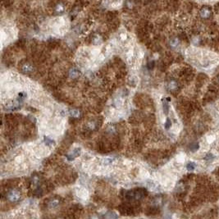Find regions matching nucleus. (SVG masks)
<instances>
[{
    "label": "nucleus",
    "mask_w": 219,
    "mask_h": 219,
    "mask_svg": "<svg viewBox=\"0 0 219 219\" xmlns=\"http://www.w3.org/2000/svg\"><path fill=\"white\" fill-rule=\"evenodd\" d=\"M7 197L11 201H16V200H18L19 198H20V194L17 191L12 190L8 192Z\"/></svg>",
    "instance_id": "obj_1"
},
{
    "label": "nucleus",
    "mask_w": 219,
    "mask_h": 219,
    "mask_svg": "<svg viewBox=\"0 0 219 219\" xmlns=\"http://www.w3.org/2000/svg\"><path fill=\"white\" fill-rule=\"evenodd\" d=\"M80 150H81V149H80V148H77V149H75L72 152H71V153L70 154L66 155V158H68V159L69 161H71V160L75 159V158L78 157V156L80 155Z\"/></svg>",
    "instance_id": "obj_2"
},
{
    "label": "nucleus",
    "mask_w": 219,
    "mask_h": 219,
    "mask_svg": "<svg viewBox=\"0 0 219 219\" xmlns=\"http://www.w3.org/2000/svg\"><path fill=\"white\" fill-rule=\"evenodd\" d=\"M44 144H45L47 146H53V145H55V142H54V141H53L52 139H50V138L46 137V136L44 137Z\"/></svg>",
    "instance_id": "obj_3"
},
{
    "label": "nucleus",
    "mask_w": 219,
    "mask_h": 219,
    "mask_svg": "<svg viewBox=\"0 0 219 219\" xmlns=\"http://www.w3.org/2000/svg\"><path fill=\"white\" fill-rule=\"evenodd\" d=\"M168 101H167L166 99H164L163 102V112L164 113L167 115L168 114V112H169V105H168Z\"/></svg>",
    "instance_id": "obj_4"
},
{
    "label": "nucleus",
    "mask_w": 219,
    "mask_h": 219,
    "mask_svg": "<svg viewBox=\"0 0 219 219\" xmlns=\"http://www.w3.org/2000/svg\"><path fill=\"white\" fill-rule=\"evenodd\" d=\"M58 204H59V202H58V200H57V199H53V200H51L49 203H48V207L49 208H56L57 205H58Z\"/></svg>",
    "instance_id": "obj_5"
},
{
    "label": "nucleus",
    "mask_w": 219,
    "mask_h": 219,
    "mask_svg": "<svg viewBox=\"0 0 219 219\" xmlns=\"http://www.w3.org/2000/svg\"><path fill=\"white\" fill-rule=\"evenodd\" d=\"M22 70H23L24 72H30V71H32V66H31L30 64H25L22 68Z\"/></svg>",
    "instance_id": "obj_6"
},
{
    "label": "nucleus",
    "mask_w": 219,
    "mask_h": 219,
    "mask_svg": "<svg viewBox=\"0 0 219 219\" xmlns=\"http://www.w3.org/2000/svg\"><path fill=\"white\" fill-rule=\"evenodd\" d=\"M195 163H192V162H190V163H187V165H186V168H187V170H188V171H193V170L195 169Z\"/></svg>",
    "instance_id": "obj_7"
},
{
    "label": "nucleus",
    "mask_w": 219,
    "mask_h": 219,
    "mask_svg": "<svg viewBox=\"0 0 219 219\" xmlns=\"http://www.w3.org/2000/svg\"><path fill=\"white\" fill-rule=\"evenodd\" d=\"M70 115L71 116V117H79V115H80V112L78 110L72 109V110L70 111Z\"/></svg>",
    "instance_id": "obj_8"
},
{
    "label": "nucleus",
    "mask_w": 219,
    "mask_h": 219,
    "mask_svg": "<svg viewBox=\"0 0 219 219\" xmlns=\"http://www.w3.org/2000/svg\"><path fill=\"white\" fill-rule=\"evenodd\" d=\"M70 75H71V77H72V78L77 77L78 75V71L75 69H71V71H70Z\"/></svg>",
    "instance_id": "obj_9"
},
{
    "label": "nucleus",
    "mask_w": 219,
    "mask_h": 219,
    "mask_svg": "<svg viewBox=\"0 0 219 219\" xmlns=\"http://www.w3.org/2000/svg\"><path fill=\"white\" fill-rule=\"evenodd\" d=\"M26 97V93H24V92H21V93H19V95H18V100H20L21 102H22V100H23Z\"/></svg>",
    "instance_id": "obj_10"
},
{
    "label": "nucleus",
    "mask_w": 219,
    "mask_h": 219,
    "mask_svg": "<svg viewBox=\"0 0 219 219\" xmlns=\"http://www.w3.org/2000/svg\"><path fill=\"white\" fill-rule=\"evenodd\" d=\"M172 126V122L170 121V119H167L166 122H165V128L166 129H169Z\"/></svg>",
    "instance_id": "obj_11"
},
{
    "label": "nucleus",
    "mask_w": 219,
    "mask_h": 219,
    "mask_svg": "<svg viewBox=\"0 0 219 219\" xmlns=\"http://www.w3.org/2000/svg\"><path fill=\"white\" fill-rule=\"evenodd\" d=\"M169 87L171 89H175L176 87V83L175 81H171V83L169 84Z\"/></svg>",
    "instance_id": "obj_12"
},
{
    "label": "nucleus",
    "mask_w": 219,
    "mask_h": 219,
    "mask_svg": "<svg viewBox=\"0 0 219 219\" xmlns=\"http://www.w3.org/2000/svg\"><path fill=\"white\" fill-rule=\"evenodd\" d=\"M199 149V145L198 144H195L194 146H193V148H191V150L192 151H195V150H197Z\"/></svg>",
    "instance_id": "obj_13"
},
{
    "label": "nucleus",
    "mask_w": 219,
    "mask_h": 219,
    "mask_svg": "<svg viewBox=\"0 0 219 219\" xmlns=\"http://www.w3.org/2000/svg\"><path fill=\"white\" fill-rule=\"evenodd\" d=\"M154 62H149V63L148 64V68H149V69H152V68H154Z\"/></svg>",
    "instance_id": "obj_14"
},
{
    "label": "nucleus",
    "mask_w": 219,
    "mask_h": 219,
    "mask_svg": "<svg viewBox=\"0 0 219 219\" xmlns=\"http://www.w3.org/2000/svg\"><path fill=\"white\" fill-rule=\"evenodd\" d=\"M215 12L219 13V3H217V5L215 6Z\"/></svg>",
    "instance_id": "obj_15"
}]
</instances>
